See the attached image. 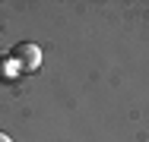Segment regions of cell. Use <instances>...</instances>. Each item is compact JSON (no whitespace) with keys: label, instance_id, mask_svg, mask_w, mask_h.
Masks as SVG:
<instances>
[{"label":"cell","instance_id":"6da1fadb","mask_svg":"<svg viewBox=\"0 0 149 142\" xmlns=\"http://www.w3.org/2000/svg\"><path fill=\"white\" fill-rule=\"evenodd\" d=\"M10 60H13V66H16V70L35 73V70L41 66V48H38V44H32V41H19V44H13Z\"/></svg>","mask_w":149,"mask_h":142},{"label":"cell","instance_id":"7a4b0ae2","mask_svg":"<svg viewBox=\"0 0 149 142\" xmlns=\"http://www.w3.org/2000/svg\"><path fill=\"white\" fill-rule=\"evenodd\" d=\"M0 142H13V139H10V136H6V133H0Z\"/></svg>","mask_w":149,"mask_h":142}]
</instances>
